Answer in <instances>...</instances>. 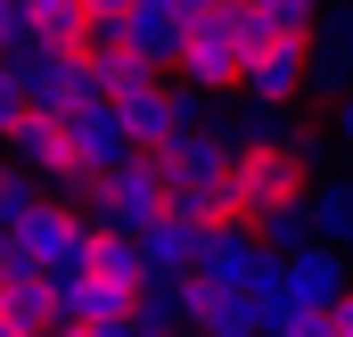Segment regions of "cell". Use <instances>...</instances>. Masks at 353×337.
I'll use <instances>...</instances> for the list:
<instances>
[{"label": "cell", "mask_w": 353, "mask_h": 337, "mask_svg": "<svg viewBox=\"0 0 353 337\" xmlns=\"http://www.w3.org/2000/svg\"><path fill=\"white\" fill-rule=\"evenodd\" d=\"M312 165H321V140L296 132V124H271V132H247L230 173L214 181L205 198V222H271L279 206H304L312 198Z\"/></svg>", "instance_id": "1"}, {"label": "cell", "mask_w": 353, "mask_h": 337, "mask_svg": "<svg viewBox=\"0 0 353 337\" xmlns=\"http://www.w3.org/2000/svg\"><path fill=\"white\" fill-rule=\"evenodd\" d=\"M247 50H255V17L222 0V8H205V17H189V25H181L173 75H181V83H197L205 99H222V90L247 83Z\"/></svg>", "instance_id": "2"}, {"label": "cell", "mask_w": 353, "mask_h": 337, "mask_svg": "<svg viewBox=\"0 0 353 337\" xmlns=\"http://www.w3.org/2000/svg\"><path fill=\"white\" fill-rule=\"evenodd\" d=\"M83 198H90V222L132 231V239H140V231H148V222L173 206V198H165V173H157V148H132L115 173H90Z\"/></svg>", "instance_id": "3"}, {"label": "cell", "mask_w": 353, "mask_h": 337, "mask_svg": "<svg viewBox=\"0 0 353 337\" xmlns=\"http://www.w3.org/2000/svg\"><path fill=\"white\" fill-rule=\"evenodd\" d=\"M0 66L17 75V90L33 99V107H83V99H99V83H90V58L83 50H66V41H17V50H0Z\"/></svg>", "instance_id": "4"}, {"label": "cell", "mask_w": 353, "mask_h": 337, "mask_svg": "<svg viewBox=\"0 0 353 337\" xmlns=\"http://www.w3.org/2000/svg\"><path fill=\"white\" fill-rule=\"evenodd\" d=\"M247 99L255 107H296L304 90H312V33H255V50H247Z\"/></svg>", "instance_id": "5"}, {"label": "cell", "mask_w": 353, "mask_h": 337, "mask_svg": "<svg viewBox=\"0 0 353 337\" xmlns=\"http://www.w3.org/2000/svg\"><path fill=\"white\" fill-rule=\"evenodd\" d=\"M8 157H17L25 173H41V181H58V189H74V198L90 189L83 157H74V132H66V115H58V107H25V115H17V132H8Z\"/></svg>", "instance_id": "6"}, {"label": "cell", "mask_w": 353, "mask_h": 337, "mask_svg": "<svg viewBox=\"0 0 353 337\" xmlns=\"http://www.w3.org/2000/svg\"><path fill=\"white\" fill-rule=\"evenodd\" d=\"M115 107H123V124H132V140H140V148H173L189 124H205V90L181 83V75H173V83L157 75L148 90H132V99H115Z\"/></svg>", "instance_id": "7"}, {"label": "cell", "mask_w": 353, "mask_h": 337, "mask_svg": "<svg viewBox=\"0 0 353 337\" xmlns=\"http://www.w3.org/2000/svg\"><path fill=\"white\" fill-rule=\"evenodd\" d=\"M132 305H140V288H115V280H99V271H58V329L123 337L132 329Z\"/></svg>", "instance_id": "8"}, {"label": "cell", "mask_w": 353, "mask_h": 337, "mask_svg": "<svg viewBox=\"0 0 353 337\" xmlns=\"http://www.w3.org/2000/svg\"><path fill=\"white\" fill-rule=\"evenodd\" d=\"M17 231H25V255H33L41 271H83L90 231H99V222H90L83 206H66V198H41V206L17 222Z\"/></svg>", "instance_id": "9"}, {"label": "cell", "mask_w": 353, "mask_h": 337, "mask_svg": "<svg viewBox=\"0 0 353 337\" xmlns=\"http://www.w3.org/2000/svg\"><path fill=\"white\" fill-rule=\"evenodd\" d=\"M66 132H74V157H83V173H115L132 148H140L115 99H83V107H66Z\"/></svg>", "instance_id": "10"}, {"label": "cell", "mask_w": 353, "mask_h": 337, "mask_svg": "<svg viewBox=\"0 0 353 337\" xmlns=\"http://www.w3.org/2000/svg\"><path fill=\"white\" fill-rule=\"evenodd\" d=\"M345 288H353V255H345V247L312 239V247H296V255H288V296H296V305L329 313V305H337Z\"/></svg>", "instance_id": "11"}, {"label": "cell", "mask_w": 353, "mask_h": 337, "mask_svg": "<svg viewBox=\"0 0 353 337\" xmlns=\"http://www.w3.org/2000/svg\"><path fill=\"white\" fill-rule=\"evenodd\" d=\"M205 214L197 206H165L148 231H140V255H148V271H197V255H205Z\"/></svg>", "instance_id": "12"}, {"label": "cell", "mask_w": 353, "mask_h": 337, "mask_svg": "<svg viewBox=\"0 0 353 337\" xmlns=\"http://www.w3.org/2000/svg\"><path fill=\"white\" fill-rule=\"evenodd\" d=\"M181 305H189V321L214 337H247L255 329V296L247 288H222V280H205V271H181Z\"/></svg>", "instance_id": "13"}, {"label": "cell", "mask_w": 353, "mask_h": 337, "mask_svg": "<svg viewBox=\"0 0 353 337\" xmlns=\"http://www.w3.org/2000/svg\"><path fill=\"white\" fill-rule=\"evenodd\" d=\"M90 83H99V99H132V90H148L157 75H173L165 58H148L140 41H90Z\"/></svg>", "instance_id": "14"}, {"label": "cell", "mask_w": 353, "mask_h": 337, "mask_svg": "<svg viewBox=\"0 0 353 337\" xmlns=\"http://www.w3.org/2000/svg\"><path fill=\"white\" fill-rule=\"evenodd\" d=\"M312 90H353V0H329L321 33H312Z\"/></svg>", "instance_id": "15"}, {"label": "cell", "mask_w": 353, "mask_h": 337, "mask_svg": "<svg viewBox=\"0 0 353 337\" xmlns=\"http://www.w3.org/2000/svg\"><path fill=\"white\" fill-rule=\"evenodd\" d=\"M181 25H189V17H181L173 0H132V41H140L148 58H165V66L181 58Z\"/></svg>", "instance_id": "16"}, {"label": "cell", "mask_w": 353, "mask_h": 337, "mask_svg": "<svg viewBox=\"0 0 353 337\" xmlns=\"http://www.w3.org/2000/svg\"><path fill=\"white\" fill-rule=\"evenodd\" d=\"M312 231H321L329 247L353 255V173H337V181H321V189H312Z\"/></svg>", "instance_id": "17"}, {"label": "cell", "mask_w": 353, "mask_h": 337, "mask_svg": "<svg viewBox=\"0 0 353 337\" xmlns=\"http://www.w3.org/2000/svg\"><path fill=\"white\" fill-rule=\"evenodd\" d=\"M41 198H50V181H41V173L8 165V173H0V231H17V222H25V214L41 206Z\"/></svg>", "instance_id": "18"}, {"label": "cell", "mask_w": 353, "mask_h": 337, "mask_svg": "<svg viewBox=\"0 0 353 337\" xmlns=\"http://www.w3.org/2000/svg\"><path fill=\"white\" fill-rule=\"evenodd\" d=\"M17 41H41L33 33V8L25 0H0V50H17Z\"/></svg>", "instance_id": "19"}, {"label": "cell", "mask_w": 353, "mask_h": 337, "mask_svg": "<svg viewBox=\"0 0 353 337\" xmlns=\"http://www.w3.org/2000/svg\"><path fill=\"white\" fill-rule=\"evenodd\" d=\"M25 107H33V99H25V90H17V75L0 66V140L17 132V115H25Z\"/></svg>", "instance_id": "20"}, {"label": "cell", "mask_w": 353, "mask_h": 337, "mask_svg": "<svg viewBox=\"0 0 353 337\" xmlns=\"http://www.w3.org/2000/svg\"><path fill=\"white\" fill-rule=\"evenodd\" d=\"M329 337H353V288L337 296V305H329Z\"/></svg>", "instance_id": "21"}, {"label": "cell", "mask_w": 353, "mask_h": 337, "mask_svg": "<svg viewBox=\"0 0 353 337\" xmlns=\"http://www.w3.org/2000/svg\"><path fill=\"white\" fill-rule=\"evenodd\" d=\"M337 148H345V157H353V90H345V99H337Z\"/></svg>", "instance_id": "22"}, {"label": "cell", "mask_w": 353, "mask_h": 337, "mask_svg": "<svg viewBox=\"0 0 353 337\" xmlns=\"http://www.w3.org/2000/svg\"><path fill=\"white\" fill-rule=\"evenodd\" d=\"M123 8H132V0H90V17H123Z\"/></svg>", "instance_id": "23"}, {"label": "cell", "mask_w": 353, "mask_h": 337, "mask_svg": "<svg viewBox=\"0 0 353 337\" xmlns=\"http://www.w3.org/2000/svg\"><path fill=\"white\" fill-rule=\"evenodd\" d=\"M173 8L181 17H205V8H222V0H173Z\"/></svg>", "instance_id": "24"}]
</instances>
